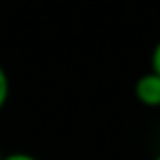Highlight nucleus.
<instances>
[{"label":"nucleus","instance_id":"obj_1","mask_svg":"<svg viewBox=\"0 0 160 160\" xmlns=\"http://www.w3.org/2000/svg\"><path fill=\"white\" fill-rule=\"evenodd\" d=\"M134 94L140 105L145 108H158L160 110V77L156 72H145L136 79Z\"/></svg>","mask_w":160,"mask_h":160},{"label":"nucleus","instance_id":"obj_2","mask_svg":"<svg viewBox=\"0 0 160 160\" xmlns=\"http://www.w3.org/2000/svg\"><path fill=\"white\" fill-rule=\"evenodd\" d=\"M9 90H11V86H9V75H7V70L2 68V64H0V110H2V108L7 105V101H9Z\"/></svg>","mask_w":160,"mask_h":160},{"label":"nucleus","instance_id":"obj_3","mask_svg":"<svg viewBox=\"0 0 160 160\" xmlns=\"http://www.w3.org/2000/svg\"><path fill=\"white\" fill-rule=\"evenodd\" d=\"M151 72H156L160 77V40H158V44L151 51Z\"/></svg>","mask_w":160,"mask_h":160},{"label":"nucleus","instance_id":"obj_4","mask_svg":"<svg viewBox=\"0 0 160 160\" xmlns=\"http://www.w3.org/2000/svg\"><path fill=\"white\" fill-rule=\"evenodd\" d=\"M2 160H38V158L31 156V153H24V151H13V153L2 156Z\"/></svg>","mask_w":160,"mask_h":160},{"label":"nucleus","instance_id":"obj_5","mask_svg":"<svg viewBox=\"0 0 160 160\" xmlns=\"http://www.w3.org/2000/svg\"><path fill=\"white\" fill-rule=\"evenodd\" d=\"M153 160H160V151H158V156H156V158H153Z\"/></svg>","mask_w":160,"mask_h":160},{"label":"nucleus","instance_id":"obj_6","mask_svg":"<svg viewBox=\"0 0 160 160\" xmlns=\"http://www.w3.org/2000/svg\"><path fill=\"white\" fill-rule=\"evenodd\" d=\"M2 156H5V153H2V151H0V160H2Z\"/></svg>","mask_w":160,"mask_h":160}]
</instances>
